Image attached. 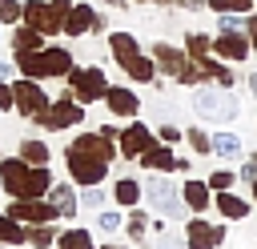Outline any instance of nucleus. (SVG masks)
I'll return each instance as SVG.
<instances>
[{
	"instance_id": "f03ea898",
	"label": "nucleus",
	"mask_w": 257,
	"mask_h": 249,
	"mask_svg": "<svg viewBox=\"0 0 257 249\" xmlns=\"http://www.w3.org/2000/svg\"><path fill=\"white\" fill-rule=\"evenodd\" d=\"M16 64L24 76L40 80V76H64L72 68V52L68 48H36V52H16Z\"/></svg>"
},
{
	"instance_id": "0eeeda50",
	"label": "nucleus",
	"mask_w": 257,
	"mask_h": 249,
	"mask_svg": "<svg viewBox=\"0 0 257 249\" xmlns=\"http://www.w3.org/2000/svg\"><path fill=\"white\" fill-rule=\"evenodd\" d=\"M68 88H72V96L80 104H88V100L108 92V80H104V72L96 64H88V68H68Z\"/></svg>"
},
{
	"instance_id": "6e6552de",
	"label": "nucleus",
	"mask_w": 257,
	"mask_h": 249,
	"mask_svg": "<svg viewBox=\"0 0 257 249\" xmlns=\"http://www.w3.org/2000/svg\"><path fill=\"white\" fill-rule=\"evenodd\" d=\"M145 193H149V201H153L157 213H165V217H181V193H177V185H169L165 173H153L149 185H145Z\"/></svg>"
},
{
	"instance_id": "f8f14e48",
	"label": "nucleus",
	"mask_w": 257,
	"mask_h": 249,
	"mask_svg": "<svg viewBox=\"0 0 257 249\" xmlns=\"http://www.w3.org/2000/svg\"><path fill=\"white\" fill-rule=\"evenodd\" d=\"M92 28H104V20L96 16V8H92V4H72L68 16H64V32H68V36H84V32H92Z\"/></svg>"
},
{
	"instance_id": "cd10ccee",
	"label": "nucleus",
	"mask_w": 257,
	"mask_h": 249,
	"mask_svg": "<svg viewBox=\"0 0 257 249\" xmlns=\"http://www.w3.org/2000/svg\"><path fill=\"white\" fill-rule=\"evenodd\" d=\"M28 241H32L36 249H48V245H56V229H52V221H40V225H32Z\"/></svg>"
},
{
	"instance_id": "c9c22d12",
	"label": "nucleus",
	"mask_w": 257,
	"mask_h": 249,
	"mask_svg": "<svg viewBox=\"0 0 257 249\" xmlns=\"http://www.w3.org/2000/svg\"><path fill=\"white\" fill-rule=\"evenodd\" d=\"M96 225H100V233H116L124 221H120V213H112V209H104L100 217H96Z\"/></svg>"
},
{
	"instance_id": "58836bf2",
	"label": "nucleus",
	"mask_w": 257,
	"mask_h": 249,
	"mask_svg": "<svg viewBox=\"0 0 257 249\" xmlns=\"http://www.w3.org/2000/svg\"><path fill=\"white\" fill-rule=\"evenodd\" d=\"M217 28H221V32H233V28H245V24L237 20V12H221V20H217Z\"/></svg>"
},
{
	"instance_id": "4c0bfd02",
	"label": "nucleus",
	"mask_w": 257,
	"mask_h": 249,
	"mask_svg": "<svg viewBox=\"0 0 257 249\" xmlns=\"http://www.w3.org/2000/svg\"><path fill=\"white\" fill-rule=\"evenodd\" d=\"M128 237H133V241L145 237V213H128Z\"/></svg>"
},
{
	"instance_id": "7c9ffc66",
	"label": "nucleus",
	"mask_w": 257,
	"mask_h": 249,
	"mask_svg": "<svg viewBox=\"0 0 257 249\" xmlns=\"http://www.w3.org/2000/svg\"><path fill=\"white\" fill-rule=\"evenodd\" d=\"M137 197H141V185H137L133 177H120V181H116V201H120V205H137Z\"/></svg>"
},
{
	"instance_id": "f704fd0d",
	"label": "nucleus",
	"mask_w": 257,
	"mask_h": 249,
	"mask_svg": "<svg viewBox=\"0 0 257 249\" xmlns=\"http://www.w3.org/2000/svg\"><path fill=\"white\" fill-rule=\"evenodd\" d=\"M233 181H237V177H233L229 169H217V173L209 177V189H217V193H225V189H233Z\"/></svg>"
},
{
	"instance_id": "9d476101",
	"label": "nucleus",
	"mask_w": 257,
	"mask_h": 249,
	"mask_svg": "<svg viewBox=\"0 0 257 249\" xmlns=\"http://www.w3.org/2000/svg\"><path fill=\"white\" fill-rule=\"evenodd\" d=\"M8 217L40 225V221H56V209H52V201H40V197H16L12 209H8Z\"/></svg>"
},
{
	"instance_id": "f3484780",
	"label": "nucleus",
	"mask_w": 257,
	"mask_h": 249,
	"mask_svg": "<svg viewBox=\"0 0 257 249\" xmlns=\"http://www.w3.org/2000/svg\"><path fill=\"white\" fill-rule=\"evenodd\" d=\"M137 161H141L145 169H153V173H169V169H177V157H173L169 145H149Z\"/></svg>"
},
{
	"instance_id": "7ed1b4c3",
	"label": "nucleus",
	"mask_w": 257,
	"mask_h": 249,
	"mask_svg": "<svg viewBox=\"0 0 257 249\" xmlns=\"http://www.w3.org/2000/svg\"><path fill=\"white\" fill-rule=\"evenodd\" d=\"M68 8H72V0H48V4L32 0V4H24V24H32V28L44 32V36L64 32V16H68Z\"/></svg>"
},
{
	"instance_id": "2f4dec72",
	"label": "nucleus",
	"mask_w": 257,
	"mask_h": 249,
	"mask_svg": "<svg viewBox=\"0 0 257 249\" xmlns=\"http://www.w3.org/2000/svg\"><path fill=\"white\" fill-rule=\"evenodd\" d=\"M209 8H213V12H237V16H241V12L253 8V0H209Z\"/></svg>"
},
{
	"instance_id": "c85d7f7f",
	"label": "nucleus",
	"mask_w": 257,
	"mask_h": 249,
	"mask_svg": "<svg viewBox=\"0 0 257 249\" xmlns=\"http://www.w3.org/2000/svg\"><path fill=\"white\" fill-rule=\"evenodd\" d=\"M185 52H189V60L197 64L201 56H209V40H205L201 32H189V36H185Z\"/></svg>"
},
{
	"instance_id": "1a4fd4ad",
	"label": "nucleus",
	"mask_w": 257,
	"mask_h": 249,
	"mask_svg": "<svg viewBox=\"0 0 257 249\" xmlns=\"http://www.w3.org/2000/svg\"><path fill=\"white\" fill-rule=\"evenodd\" d=\"M12 96H16V108H20L24 116H40V112L48 108V92H44L32 76L16 80V84H12Z\"/></svg>"
},
{
	"instance_id": "5701e85b",
	"label": "nucleus",
	"mask_w": 257,
	"mask_h": 249,
	"mask_svg": "<svg viewBox=\"0 0 257 249\" xmlns=\"http://www.w3.org/2000/svg\"><path fill=\"white\" fill-rule=\"evenodd\" d=\"M56 249H92V233L88 229H64V233H56Z\"/></svg>"
},
{
	"instance_id": "b1692460",
	"label": "nucleus",
	"mask_w": 257,
	"mask_h": 249,
	"mask_svg": "<svg viewBox=\"0 0 257 249\" xmlns=\"http://www.w3.org/2000/svg\"><path fill=\"white\" fill-rule=\"evenodd\" d=\"M40 40H44V32H36V28L28 24V28H16L12 48H16V52H36V48H40Z\"/></svg>"
},
{
	"instance_id": "6ab92c4d",
	"label": "nucleus",
	"mask_w": 257,
	"mask_h": 249,
	"mask_svg": "<svg viewBox=\"0 0 257 249\" xmlns=\"http://www.w3.org/2000/svg\"><path fill=\"white\" fill-rule=\"evenodd\" d=\"M48 201H52V209H56V217H76V197H72V189L68 185H48Z\"/></svg>"
},
{
	"instance_id": "4468645a",
	"label": "nucleus",
	"mask_w": 257,
	"mask_h": 249,
	"mask_svg": "<svg viewBox=\"0 0 257 249\" xmlns=\"http://www.w3.org/2000/svg\"><path fill=\"white\" fill-rule=\"evenodd\" d=\"M149 145H153V133H149V125H141V120H133V125L120 133V153H124V157H141Z\"/></svg>"
},
{
	"instance_id": "dca6fc26",
	"label": "nucleus",
	"mask_w": 257,
	"mask_h": 249,
	"mask_svg": "<svg viewBox=\"0 0 257 249\" xmlns=\"http://www.w3.org/2000/svg\"><path fill=\"white\" fill-rule=\"evenodd\" d=\"M104 104H108L116 116H137V108H141L137 92H128V88H120V84H108V92H104Z\"/></svg>"
},
{
	"instance_id": "393cba45",
	"label": "nucleus",
	"mask_w": 257,
	"mask_h": 249,
	"mask_svg": "<svg viewBox=\"0 0 257 249\" xmlns=\"http://www.w3.org/2000/svg\"><path fill=\"white\" fill-rule=\"evenodd\" d=\"M213 153L225 157V161H229V157H241V137H233V133H217V137H213Z\"/></svg>"
},
{
	"instance_id": "2eb2a0df",
	"label": "nucleus",
	"mask_w": 257,
	"mask_h": 249,
	"mask_svg": "<svg viewBox=\"0 0 257 249\" xmlns=\"http://www.w3.org/2000/svg\"><path fill=\"white\" fill-rule=\"evenodd\" d=\"M153 60H157L161 72H169V76H181V72L189 68V52H181V48H173V44H157V48H153Z\"/></svg>"
},
{
	"instance_id": "8fccbe9b",
	"label": "nucleus",
	"mask_w": 257,
	"mask_h": 249,
	"mask_svg": "<svg viewBox=\"0 0 257 249\" xmlns=\"http://www.w3.org/2000/svg\"><path fill=\"white\" fill-rule=\"evenodd\" d=\"M253 197H257V181H253Z\"/></svg>"
},
{
	"instance_id": "c756f323",
	"label": "nucleus",
	"mask_w": 257,
	"mask_h": 249,
	"mask_svg": "<svg viewBox=\"0 0 257 249\" xmlns=\"http://www.w3.org/2000/svg\"><path fill=\"white\" fill-rule=\"evenodd\" d=\"M197 64H201V72H209V76H217V80H221V84H225V88H229V84H233V72H229V68H225V64H217V60H213V56H201V60H197Z\"/></svg>"
},
{
	"instance_id": "a211bd4d",
	"label": "nucleus",
	"mask_w": 257,
	"mask_h": 249,
	"mask_svg": "<svg viewBox=\"0 0 257 249\" xmlns=\"http://www.w3.org/2000/svg\"><path fill=\"white\" fill-rule=\"evenodd\" d=\"M181 201H185L193 213H205V209H209V181H185V185H181Z\"/></svg>"
},
{
	"instance_id": "4be33fe9",
	"label": "nucleus",
	"mask_w": 257,
	"mask_h": 249,
	"mask_svg": "<svg viewBox=\"0 0 257 249\" xmlns=\"http://www.w3.org/2000/svg\"><path fill=\"white\" fill-rule=\"evenodd\" d=\"M120 68H124V72H128L133 80H141V84H149V80L157 76V68H153V60H149V56H141V52H137V56H128V60H124Z\"/></svg>"
},
{
	"instance_id": "423d86ee",
	"label": "nucleus",
	"mask_w": 257,
	"mask_h": 249,
	"mask_svg": "<svg viewBox=\"0 0 257 249\" xmlns=\"http://www.w3.org/2000/svg\"><path fill=\"white\" fill-rule=\"evenodd\" d=\"M36 120H40L44 129L60 133V129H72V125L84 120V104H80L76 96H60V100H48V108H44Z\"/></svg>"
},
{
	"instance_id": "412c9836",
	"label": "nucleus",
	"mask_w": 257,
	"mask_h": 249,
	"mask_svg": "<svg viewBox=\"0 0 257 249\" xmlns=\"http://www.w3.org/2000/svg\"><path fill=\"white\" fill-rule=\"evenodd\" d=\"M108 48H112V56H116V64H124L128 56H137V52H141V44H137V36H128V32H112V36H108Z\"/></svg>"
},
{
	"instance_id": "79ce46f5",
	"label": "nucleus",
	"mask_w": 257,
	"mask_h": 249,
	"mask_svg": "<svg viewBox=\"0 0 257 249\" xmlns=\"http://www.w3.org/2000/svg\"><path fill=\"white\" fill-rule=\"evenodd\" d=\"M245 28H249V44L257 48V16H249V20H245Z\"/></svg>"
},
{
	"instance_id": "39448f33",
	"label": "nucleus",
	"mask_w": 257,
	"mask_h": 249,
	"mask_svg": "<svg viewBox=\"0 0 257 249\" xmlns=\"http://www.w3.org/2000/svg\"><path fill=\"white\" fill-rule=\"evenodd\" d=\"M193 108H197L205 120H233V116H237V100L225 92V84H221V88H197V92H193Z\"/></svg>"
},
{
	"instance_id": "bb28decb",
	"label": "nucleus",
	"mask_w": 257,
	"mask_h": 249,
	"mask_svg": "<svg viewBox=\"0 0 257 249\" xmlns=\"http://www.w3.org/2000/svg\"><path fill=\"white\" fill-rule=\"evenodd\" d=\"M20 157H24L28 165H48V145H44V141H24V145H20Z\"/></svg>"
},
{
	"instance_id": "72a5a7b5",
	"label": "nucleus",
	"mask_w": 257,
	"mask_h": 249,
	"mask_svg": "<svg viewBox=\"0 0 257 249\" xmlns=\"http://www.w3.org/2000/svg\"><path fill=\"white\" fill-rule=\"evenodd\" d=\"M80 205H84V209H100V205H104V189H100V185H84Z\"/></svg>"
},
{
	"instance_id": "aec40b11",
	"label": "nucleus",
	"mask_w": 257,
	"mask_h": 249,
	"mask_svg": "<svg viewBox=\"0 0 257 249\" xmlns=\"http://www.w3.org/2000/svg\"><path fill=\"white\" fill-rule=\"evenodd\" d=\"M217 209H221V217H229V221H245V217H249V201L237 197V193H229V189L217 197Z\"/></svg>"
},
{
	"instance_id": "473e14b6",
	"label": "nucleus",
	"mask_w": 257,
	"mask_h": 249,
	"mask_svg": "<svg viewBox=\"0 0 257 249\" xmlns=\"http://www.w3.org/2000/svg\"><path fill=\"white\" fill-rule=\"evenodd\" d=\"M16 20H24V8L16 0H0V24H16Z\"/></svg>"
},
{
	"instance_id": "ddd939ff",
	"label": "nucleus",
	"mask_w": 257,
	"mask_h": 249,
	"mask_svg": "<svg viewBox=\"0 0 257 249\" xmlns=\"http://www.w3.org/2000/svg\"><path fill=\"white\" fill-rule=\"evenodd\" d=\"M213 48H217L225 60H245V56H249V36H241V28H233V32H217Z\"/></svg>"
},
{
	"instance_id": "e433bc0d",
	"label": "nucleus",
	"mask_w": 257,
	"mask_h": 249,
	"mask_svg": "<svg viewBox=\"0 0 257 249\" xmlns=\"http://www.w3.org/2000/svg\"><path fill=\"white\" fill-rule=\"evenodd\" d=\"M189 145H193L197 153H213V137H205L201 129H189Z\"/></svg>"
},
{
	"instance_id": "3c124183",
	"label": "nucleus",
	"mask_w": 257,
	"mask_h": 249,
	"mask_svg": "<svg viewBox=\"0 0 257 249\" xmlns=\"http://www.w3.org/2000/svg\"><path fill=\"white\" fill-rule=\"evenodd\" d=\"M0 193H4V181H0Z\"/></svg>"
},
{
	"instance_id": "9b49d317",
	"label": "nucleus",
	"mask_w": 257,
	"mask_h": 249,
	"mask_svg": "<svg viewBox=\"0 0 257 249\" xmlns=\"http://www.w3.org/2000/svg\"><path fill=\"white\" fill-rule=\"evenodd\" d=\"M185 241H189V249H217L225 241V225H209V221L193 217L185 225Z\"/></svg>"
},
{
	"instance_id": "ea45409f",
	"label": "nucleus",
	"mask_w": 257,
	"mask_h": 249,
	"mask_svg": "<svg viewBox=\"0 0 257 249\" xmlns=\"http://www.w3.org/2000/svg\"><path fill=\"white\" fill-rule=\"evenodd\" d=\"M0 108H16V96H12V84H4V76H0Z\"/></svg>"
},
{
	"instance_id": "a878e982",
	"label": "nucleus",
	"mask_w": 257,
	"mask_h": 249,
	"mask_svg": "<svg viewBox=\"0 0 257 249\" xmlns=\"http://www.w3.org/2000/svg\"><path fill=\"white\" fill-rule=\"evenodd\" d=\"M0 241L4 245H20V241H28V233L20 229L16 217H0Z\"/></svg>"
},
{
	"instance_id": "f257e3e1",
	"label": "nucleus",
	"mask_w": 257,
	"mask_h": 249,
	"mask_svg": "<svg viewBox=\"0 0 257 249\" xmlns=\"http://www.w3.org/2000/svg\"><path fill=\"white\" fill-rule=\"evenodd\" d=\"M0 181H4V193L12 197H44L52 177L44 165H28L24 157H8L0 161Z\"/></svg>"
},
{
	"instance_id": "a18cd8bd",
	"label": "nucleus",
	"mask_w": 257,
	"mask_h": 249,
	"mask_svg": "<svg viewBox=\"0 0 257 249\" xmlns=\"http://www.w3.org/2000/svg\"><path fill=\"white\" fill-rule=\"evenodd\" d=\"M161 249H181V245H177V241H169V237H165V241H161Z\"/></svg>"
},
{
	"instance_id": "37998d69",
	"label": "nucleus",
	"mask_w": 257,
	"mask_h": 249,
	"mask_svg": "<svg viewBox=\"0 0 257 249\" xmlns=\"http://www.w3.org/2000/svg\"><path fill=\"white\" fill-rule=\"evenodd\" d=\"M177 137H181V133H177L173 125H161V141H177Z\"/></svg>"
},
{
	"instance_id": "de8ad7c7",
	"label": "nucleus",
	"mask_w": 257,
	"mask_h": 249,
	"mask_svg": "<svg viewBox=\"0 0 257 249\" xmlns=\"http://www.w3.org/2000/svg\"><path fill=\"white\" fill-rule=\"evenodd\" d=\"M0 76H8V64H4V60H0Z\"/></svg>"
},
{
	"instance_id": "c03bdc74",
	"label": "nucleus",
	"mask_w": 257,
	"mask_h": 249,
	"mask_svg": "<svg viewBox=\"0 0 257 249\" xmlns=\"http://www.w3.org/2000/svg\"><path fill=\"white\" fill-rule=\"evenodd\" d=\"M185 8H201V4H209V0H181Z\"/></svg>"
},
{
	"instance_id": "a19ab883",
	"label": "nucleus",
	"mask_w": 257,
	"mask_h": 249,
	"mask_svg": "<svg viewBox=\"0 0 257 249\" xmlns=\"http://www.w3.org/2000/svg\"><path fill=\"white\" fill-rule=\"evenodd\" d=\"M241 181H245V185H253V181H257V161H253V157L241 165Z\"/></svg>"
},
{
	"instance_id": "09e8293b",
	"label": "nucleus",
	"mask_w": 257,
	"mask_h": 249,
	"mask_svg": "<svg viewBox=\"0 0 257 249\" xmlns=\"http://www.w3.org/2000/svg\"><path fill=\"white\" fill-rule=\"evenodd\" d=\"M104 249H124V245H104Z\"/></svg>"
},
{
	"instance_id": "49530a36",
	"label": "nucleus",
	"mask_w": 257,
	"mask_h": 249,
	"mask_svg": "<svg viewBox=\"0 0 257 249\" xmlns=\"http://www.w3.org/2000/svg\"><path fill=\"white\" fill-rule=\"evenodd\" d=\"M249 88H253V96H257V72H253V76H249Z\"/></svg>"
},
{
	"instance_id": "20e7f679",
	"label": "nucleus",
	"mask_w": 257,
	"mask_h": 249,
	"mask_svg": "<svg viewBox=\"0 0 257 249\" xmlns=\"http://www.w3.org/2000/svg\"><path fill=\"white\" fill-rule=\"evenodd\" d=\"M64 161H68V173H72L76 185H100L104 173H108V161L96 157V153H88V149H80V145H72Z\"/></svg>"
}]
</instances>
